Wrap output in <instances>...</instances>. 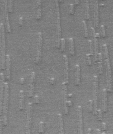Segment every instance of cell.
Instances as JSON below:
<instances>
[{"mask_svg":"<svg viewBox=\"0 0 113 134\" xmlns=\"http://www.w3.org/2000/svg\"><path fill=\"white\" fill-rule=\"evenodd\" d=\"M0 61L2 70L5 69V38L4 24L0 23Z\"/></svg>","mask_w":113,"mask_h":134,"instance_id":"obj_1","label":"cell"},{"mask_svg":"<svg viewBox=\"0 0 113 134\" xmlns=\"http://www.w3.org/2000/svg\"><path fill=\"white\" fill-rule=\"evenodd\" d=\"M5 96L3 110V124L5 126L7 125V107L9 97V86L7 83H5Z\"/></svg>","mask_w":113,"mask_h":134,"instance_id":"obj_2","label":"cell"},{"mask_svg":"<svg viewBox=\"0 0 113 134\" xmlns=\"http://www.w3.org/2000/svg\"><path fill=\"white\" fill-rule=\"evenodd\" d=\"M56 8V14L57 18V47L59 48L60 47L61 39V20H60V12L58 2L57 0H55Z\"/></svg>","mask_w":113,"mask_h":134,"instance_id":"obj_3","label":"cell"},{"mask_svg":"<svg viewBox=\"0 0 113 134\" xmlns=\"http://www.w3.org/2000/svg\"><path fill=\"white\" fill-rule=\"evenodd\" d=\"M105 57L106 58V64H107V73L108 75V91L111 92L112 91V77L111 67H110L109 58L108 52L105 53Z\"/></svg>","mask_w":113,"mask_h":134,"instance_id":"obj_4","label":"cell"},{"mask_svg":"<svg viewBox=\"0 0 113 134\" xmlns=\"http://www.w3.org/2000/svg\"><path fill=\"white\" fill-rule=\"evenodd\" d=\"M38 48L36 60H35V63L36 64H39L41 61L42 55V36L41 33L38 32Z\"/></svg>","mask_w":113,"mask_h":134,"instance_id":"obj_5","label":"cell"},{"mask_svg":"<svg viewBox=\"0 0 113 134\" xmlns=\"http://www.w3.org/2000/svg\"><path fill=\"white\" fill-rule=\"evenodd\" d=\"M32 109V104L29 103L28 105L27 119L26 129L27 134H30V125L31 121Z\"/></svg>","mask_w":113,"mask_h":134,"instance_id":"obj_6","label":"cell"},{"mask_svg":"<svg viewBox=\"0 0 113 134\" xmlns=\"http://www.w3.org/2000/svg\"><path fill=\"white\" fill-rule=\"evenodd\" d=\"M65 83H62L63 86V103L64 105V113L66 115L68 114L67 107V88Z\"/></svg>","mask_w":113,"mask_h":134,"instance_id":"obj_7","label":"cell"},{"mask_svg":"<svg viewBox=\"0 0 113 134\" xmlns=\"http://www.w3.org/2000/svg\"><path fill=\"white\" fill-rule=\"evenodd\" d=\"M5 8V16L7 30V32L9 33H11V29L10 26L9 21V17L8 14V9L7 6V0H4Z\"/></svg>","mask_w":113,"mask_h":134,"instance_id":"obj_8","label":"cell"},{"mask_svg":"<svg viewBox=\"0 0 113 134\" xmlns=\"http://www.w3.org/2000/svg\"><path fill=\"white\" fill-rule=\"evenodd\" d=\"M35 77H36V73L35 72H32L31 75L30 84V90H29V97L30 98H32L33 96Z\"/></svg>","mask_w":113,"mask_h":134,"instance_id":"obj_9","label":"cell"},{"mask_svg":"<svg viewBox=\"0 0 113 134\" xmlns=\"http://www.w3.org/2000/svg\"><path fill=\"white\" fill-rule=\"evenodd\" d=\"M78 114L79 121V134H83V124L82 115V108L81 106L79 105L78 107Z\"/></svg>","mask_w":113,"mask_h":134,"instance_id":"obj_10","label":"cell"},{"mask_svg":"<svg viewBox=\"0 0 113 134\" xmlns=\"http://www.w3.org/2000/svg\"><path fill=\"white\" fill-rule=\"evenodd\" d=\"M92 31L94 39V60L95 62H97L98 60V40L96 38V33L95 30L94 28H91Z\"/></svg>","mask_w":113,"mask_h":134,"instance_id":"obj_11","label":"cell"},{"mask_svg":"<svg viewBox=\"0 0 113 134\" xmlns=\"http://www.w3.org/2000/svg\"><path fill=\"white\" fill-rule=\"evenodd\" d=\"M64 58L65 62V77H64V81L65 84L67 85L68 83L69 77V66L68 60L67 57L66 55H64Z\"/></svg>","mask_w":113,"mask_h":134,"instance_id":"obj_12","label":"cell"},{"mask_svg":"<svg viewBox=\"0 0 113 134\" xmlns=\"http://www.w3.org/2000/svg\"><path fill=\"white\" fill-rule=\"evenodd\" d=\"M0 108H2L3 107V105H2V100L3 98V89H4V86H5V77L4 75L2 73H0Z\"/></svg>","mask_w":113,"mask_h":134,"instance_id":"obj_13","label":"cell"},{"mask_svg":"<svg viewBox=\"0 0 113 134\" xmlns=\"http://www.w3.org/2000/svg\"><path fill=\"white\" fill-rule=\"evenodd\" d=\"M6 57V77L7 80H9L10 77L11 58L9 55L7 54Z\"/></svg>","mask_w":113,"mask_h":134,"instance_id":"obj_14","label":"cell"},{"mask_svg":"<svg viewBox=\"0 0 113 134\" xmlns=\"http://www.w3.org/2000/svg\"><path fill=\"white\" fill-rule=\"evenodd\" d=\"M103 111L105 113L107 110V92L105 89H103Z\"/></svg>","mask_w":113,"mask_h":134,"instance_id":"obj_15","label":"cell"},{"mask_svg":"<svg viewBox=\"0 0 113 134\" xmlns=\"http://www.w3.org/2000/svg\"><path fill=\"white\" fill-rule=\"evenodd\" d=\"M94 101V114L95 115L97 114L98 112V102H97V90L94 89L93 91Z\"/></svg>","mask_w":113,"mask_h":134,"instance_id":"obj_16","label":"cell"},{"mask_svg":"<svg viewBox=\"0 0 113 134\" xmlns=\"http://www.w3.org/2000/svg\"><path fill=\"white\" fill-rule=\"evenodd\" d=\"M76 75H75V84L76 85H79L80 84V67L78 64L76 66Z\"/></svg>","mask_w":113,"mask_h":134,"instance_id":"obj_17","label":"cell"},{"mask_svg":"<svg viewBox=\"0 0 113 134\" xmlns=\"http://www.w3.org/2000/svg\"><path fill=\"white\" fill-rule=\"evenodd\" d=\"M20 100L19 103V109L20 110H22L24 109V92L21 90L19 92Z\"/></svg>","mask_w":113,"mask_h":134,"instance_id":"obj_18","label":"cell"},{"mask_svg":"<svg viewBox=\"0 0 113 134\" xmlns=\"http://www.w3.org/2000/svg\"><path fill=\"white\" fill-rule=\"evenodd\" d=\"M95 25L96 27H98L99 24V13L98 1H96L95 2Z\"/></svg>","mask_w":113,"mask_h":134,"instance_id":"obj_19","label":"cell"},{"mask_svg":"<svg viewBox=\"0 0 113 134\" xmlns=\"http://www.w3.org/2000/svg\"><path fill=\"white\" fill-rule=\"evenodd\" d=\"M38 9L37 10L36 19L40 20L41 18V1L38 0Z\"/></svg>","mask_w":113,"mask_h":134,"instance_id":"obj_20","label":"cell"},{"mask_svg":"<svg viewBox=\"0 0 113 134\" xmlns=\"http://www.w3.org/2000/svg\"><path fill=\"white\" fill-rule=\"evenodd\" d=\"M58 120H59L61 134H64V129H63V121L62 115L61 114H59L58 115Z\"/></svg>","mask_w":113,"mask_h":134,"instance_id":"obj_21","label":"cell"},{"mask_svg":"<svg viewBox=\"0 0 113 134\" xmlns=\"http://www.w3.org/2000/svg\"><path fill=\"white\" fill-rule=\"evenodd\" d=\"M70 45V53L72 56H73L74 54V43L73 39L72 38H69Z\"/></svg>","mask_w":113,"mask_h":134,"instance_id":"obj_22","label":"cell"},{"mask_svg":"<svg viewBox=\"0 0 113 134\" xmlns=\"http://www.w3.org/2000/svg\"><path fill=\"white\" fill-rule=\"evenodd\" d=\"M86 19H87V20H88V19H89V17H90L89 2L88 0H86Z\"/></svg>","mask_w":113,"mask_h":134,"instance_id":"obj_23","label":"cell"},{"mask_svg":"<svg viewBox=\"0 0 113 134\" xmlns=\"http://www.w3.org/2000/svg\"><path fill=\"white\" fill-rule=\"evenodd\" d=\"M61 51L62 53H63L65 50V40L64 38H61Z\"/></svg>","mask_w":113,"mask_h":134,"instance_id":"obj_24","label":"cell"},{"mask_svg":"<svg viewBox=\"0 0 113 134\" xmlns=\"http://www.w3.org/2000/svg\"><path fill=\"white\" fill-rule=\"evenodd\" d=\"M82 22L83 24L84 27L85 31V36L86 38L88 37V31L87 27V24L85 21H83Z\"/></svg>","mask_w":113,"mask_h":134,"instance_id":"obj_25","label":"cell"},{"mask_svg":"<svg viewBox=\"0 0 113 134\" xmlns=\"http://www.w3.org/2000/svg\"><path fill=\"white\" fill-rule=\"evenodd\" d=\"M44 131V123L43 121H42L40 122L39 126V133L40 134H43Z\"/></svg>","mask_w":113,"mask_h":134,"instance_id":"obj_26","label":"cell"},{"mask_svg":"<svg viewBox=\"0 0 113 134\" xmlns=\"http://www.w3.org/2000/svg\"><path fill=\"white\" fill-rule=\"evenodd\" d=\"M99 73L101 74L103 73V66H102V59H99Z\"/></svg>","mask_w":113,"mask_h":134,"instance_id":"obj_27","label":"cell"},{"mask_svg":"<svg viewBox=\"0 0 113 134\" xmlns=\"http://www.w3.org/2000/svg\"><path fill=\"white\" fill-rule=\"evenodd\" d=\"M8 11L9 13H12L13 11V1L9 0L8 5Z\"/></svg>","mask_w":113,"mask_h":134,"instance_id":"obj_28","label":"cell"},{"mask_svg":"<svg viewBox=\"0 0 113 134\" xmlns=\"http://www.w3.org/2000/svg\"><path fill=\"white\" fill-rule=\"evenodd\" d=\"M89 48H90V54L91 56L93 55V50L92 43V41L91 40H89Z\"/></svg>","mask_w":113,"mask_h":134,"instance_id":"obj_29","label":"cell"},{"mask_svg":"<svg viewBox=\"0 0 113 134\" xmlns=\"http://www.w3.org/2000/svg\"><path fill=\"white\" fill-rule=\"evenodd\" d=\"M74 12V7L73 4H70V9H69V13L71 14H73Z\"/></svg>","mask_w":113,"mask_h":134,"instance_id":"obj_30","label":"cell"},{"mask_svg":"<svg viewBox=\"0 0 113 134\" xmlns=\"http://www.w3.org/2000/svg\"><path fill=\"white\" fill-rule=\"evenodd\" d=\"M98 112L99 113L98 120L99 121H101L102 119V110L100 109L98 110Z\"/></svg>","mask_w":113,"mask_h":134,"instance_id":"obj_31","label":"cell"},{"mask_svg":"<svg viewBox=\"0 0 113 134\" xmlns=\"http://www.w3.org/2000/svg\"><path fill=\"white\" fill-rule=\"evenodd\" d=\"M101 28H102V35H103V37H105V27H104V26L103 25H101Z\"/></svg>","mask_w":113,"mask_h":134,"instance_id":"obj_32","label":"cell"},{"mask_svg":"<svg viewBox=\"0 0 113 134\" xmlns=\"http://www.w3.org/2000/svg\"><path fill=\"white\" fill-rule=\"evenodd\" d=\"M34 100H35V103L36 104H38L40 103V99H39V97L38 96L36 95L35 96V98H34Z\"/></svg>","mask_w":113,"mask_h":134,"instance_id":"obj_33","label":"cell"},{"mask_svg":"<svg viewBox=\"0 0 113 134\" xmlns=\"http://www.w3.org/2000/svg\"><path fill=\"white\" fill-rule=\"evenodd\" d=\"M93 102L92 100H89V110L90 112H92Z\"/></svg>","mask_w":113,"mask_h":134,"instance_id":"obj_34","label":"cell"},{"mask_svg":"<svg viewBox=\"0 0 113 134\" xmlns=\"http://www.w3.org/2000/svg\"><path fill=\"white\" fill-rule=\"evenodd\" d=\"M90 54L89 53H88V54H87V57L88 62V64L89 65V66H91V64H92V62H91V57H90Z\"/></svg>","mask_w":113,"mask_h":134,"instance_id":"obj_35","label":"cell"},{"mask_svg":"<svg viewBox=\"0 0 113 134\" xmlns=\"http://www.w3.org/2000/svg\"><path fill=\"white\" fill-rule=\"evenodd\" d=\"M49 82L52 85H54L56 83L55 79L53 77L51 78L49 80Z\"/></svg>","mask_w":113,"mask_h":134,"instance_id":"obj_36","label":"cell"},{"mask_svg":"<svg viewBox=\"0 0 113 134\" xmlns=\"http://www.w3.org/2000/svg\"><path fill=\"white\" fill-rule=\"evenodd\" d=\"M102 127L103 129L104 130H106L107 129V125L105 123H103L102 124Z\"/></svg>","mask_w":113,"mask_h":134,"instance_id":"obj_37","label":"cell"},{"mask_svg":"<svg viewBox=\"0 0 113 134\" xmlns=\"http://www.w3.org/2000/svg\"><path fill=\"white\" fill-rule=\"evenodd\" d=\"M23 18L22 17L20 18L19 19V25L20 26H22L23 24Z\"/></svg>","mask_w":113,"mask_h":134,"instance_id":"obj_38","label":"cell"},{"mask_svg":"<svg viewBox=\"0 0 113 134\" xmlns=\"http://www.w3.org/2000/svg\"><path fill=\"white\" fill-rule=\"evenodd\" d=\"M67 107H71L72 106V102L70 100H68L67 102Z\"/></svg>","mask_w":113,"mask_h":134,"instance_id":"obj_39","label":"cell"},{"mask_svg":"<svg viewBox=\"0 0 113 134\" xmlns=\"http://www.w3.org/2000/svg\"><path fill=\"white\" fill-rule=\"evenodd\" d=\"M20 83L22 85H23L25 84V79L23 78H21L20 79Z\"/></svg>","mask_w":113,"mask_h":134,"instance_id":"obj_40","label":"cell"},{"mask_svg":"<svg viewBox=\"0 0 113 134\" xmlns=\"http://www.w3.org/2000/svg\"><path fill=\"white\" fill-rule=\"evenodd\" d=\"M88 131V134H91V129L90 128H89V129H88L87 130Z\"/></svg>","mask_w":113,"mask_h":134,"instance_id":"obj_41","label":"cell"},{"mask_svg":"<svg viewBox=\"0 0 113 134\" xmlns=\"http://www.w3.org/2000/svg\"><path fill=\"white\" fill-rule=\"evenodd\" d=\"M73 96V94H68V96L69 98H71Z\"/></svg>","mask_w":113,"mask_h":134,"instance_id":"obj_42","label":"cell"},{"mask_svg":"<svg viewBox=\"0 0 113 134\" xmlns=\"http://www.w3.org/2000/svg\"><path fill=\"white\" fill-rule=\"evenodd\" d=\"M79 3V0H75V4L76 5H78Z\"/></svg>","mask_w":113,"mask_h":134,"instance_id":"obj_43","label":"cell"},{"mask_svg":"<svg viewBox=\"0 0 113 134\" xmlns=\"http://www.w3.org/2000/svg\"><path fill=\"white\" fill-rule=\"evenodd\" d=\"M96 37L98 38H100V36L99 33L96 34Z\"/></svg>","mask_w":113,"mask_h":134,"instance_id":"obj_44","label":"cell"},{"mask_svg":"<svg viewBox=\"0 0 113 134\" xmlns=\"http://www.w3.org/2000/svg\"><path fill=\"white\" fill-rule=\"evenodd\" d=\"M97 133L98 134H101V132H100V131L99 129H97Z\"/></svg>","mask_w":113,"mask_h":134,"instance_id":"obj_45","label":"cell"},{"mask_svg":"<svg viewBox=\"0 0 113 134\" xmlns=\"http://www.w3.org/2000/svg\"><path fill=\"white\" fill-rule=\"evenodd\" d=\"M105 133H102V134H105Z\"/></svg>","mask_w":113,"mask_h":134,"instance_id":"obj_46","label":"cell"}]
</instances>
